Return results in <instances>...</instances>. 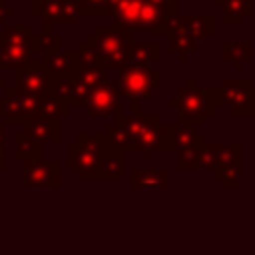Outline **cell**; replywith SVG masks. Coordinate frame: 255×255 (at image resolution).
I'll return each instance as SVG.
<instances>
[{
	"label": "cell",
	"mask_w": 255,
	"mask_h": 255,
	"mask_svg": "<svg viewBox=\"0 0 255 255\" xmlns=\"http://www.w3.org/2000/svg\"><path fill=\"white\" fill-rule=\"evenodd\" d=\"M173 24L179 26L181 30H185L195 42H201L207 36H213L215 34V16L213 14H201V16L177 14V18L173 20Z\"/></svg>",
	"instance_id": "2e32d148"
},
{
	"label": "cell",
	"mask_w": 255,
	"mask_h": 255,
	"mask_svg": "<svg viewBox=\"0 0 255 255\" xmlns=\"http://www.w3.org/2000/svg\"><path fill=\"white\" fill-rule=\"evenodd\" d=\"M219 147H221V141H207L205 139L203 145H201V153H199V167L213 171V165H215Z\"/></svg>",
	"instance_id": "f1b7e54d"
},
{
	"label": "cell",
	"mask_w": 255,
	"mask_h": 255,
	"mask_svg": "<svg viewBox=\"0 0 255 255\" xmlns=\"http://www.w3.org/2000/svg\"><path fill=\"white\" fill-rule=\"evenodd\" d=\"M40 100L42 98L24 96L10 88L0 96V118H4V124L8 126H24L30 120H36Z\"/></svg>",
	"instance_id": "7c38bea8"
},
{
	"label": "cell",
	"mask_w": 255,
	"mask_h": 255,
	"mask_svg": "<svg viewBox=\"0 0 255 255\" xmlns=\"http://www.w3.org/2000/svg\"><path fill=\"white\" fill-rule=\"evenodd\" d=\"M4 86H6V82H4L2 78H0V90H4Z\"/></svg>",
	"instance_id": "d6a6232c"
},
{
	"label": "cell",
	"mask_w": 255,
	"mask_h": 255,
	"mask_svg": "<svg viewBox=\"0 0 255 255\" xmlns=\"http://www.w3.org/2000/svg\"><path fill=\"white\" fill-rule=\"evenodd\" d=\"M159 78H161V72L149 66L122 68L116 72V86L124 98L145 100V98H151Z\"/></svg>",
	"instance_id": "52a82bcc"
},
{
	"label": "cell",
	"mask_w": 255,
	"mask_h": 255,
	"mask_svg": "<svg viewBox=\"0 0 255 255\" xmlns=\"http://www.w3.org/2000/svg\"><path fill=\"white\" fill-rule=\"evenodd\" d=\"M131 187L133 189H167L169 171L167 169H133Z\"/></svg>",
	"instance_id": "d6986e66"
},
{
	"label": "cell",
	"mask_w": 255,
	"mask_h": 255,
	"mask_svg": "<svg viewBox=\"0 0 255 255\" xmlns=\"http://www.w3.org/2000/svg\"><path fill=\"white\" fill-rule=\"evenodd\" d=\"M122 177H124V153L110 151L100 167L98 179H122Z\"/></svg>",
	"instance_id": "4316f807"
},
{
	"label": "cell",
	"mask_w": 255,
	"mask_h": 255,
	"mask_svg": "<svg viewBox=\"0 0 255 255\" xmlns=\"http://www.w3.org/2000/svg\"><path fill=\"white\" fill-rule=\"evenodd\" d=\"M80 16H110L116 0H76Z\"/></svg>",
	"instance_id": "83f0119b"
},
{
	"label": "cell",
	"mask_w": 255,
	"mask_h": 255,
	"mask_svg": "<svg viewBox=\"0 0 255 255\" xmlns=\"http://www.w3.org/2000/svg\"><path fill=\"white\" fill-rule=\"evenodd\" d=\"M253 116H255V88H253Z\"/></svg>",
	"instance_id": "1f68e13d"
},
{
	"label": "cell",
	"mask_w": 255,
	"mask_h": 255,
	"mask_svg": "<svg viewBox=\"0 0 255 255\" xmlns=\"http://www.w3.org/2000/svg\"><path fill=\"white\" fill-rule=\"evenodd\" d=\"M122 94L116 86V82H104L100 86H96L88 98V104H86V110L90 116L94 118H106L110 114H118L122 112Z\"/></svg>",
	"instance_id": "5bb4252c"
},
{
	"label": "cell",
	"mask_w": 255,
	"mask_h": 255,
	"mask_svg": "<svg viewBox=\"0 0 255 255\" xmlns=\"http://www.w3.org/2000/svg\"><path fill=\"white\" fill-rule=\"evenodd\" d=\"M167 104L177 110L179 124H187L193 128L203 126L207 118L215 114L217 106H221L217 88L215 90L197 88L195 78H187L185 86L167 98Z\"/></svg>",
	"instance_id": "3957f363"
},
{
	"label": "cell",
	"mask_w": 255,
	"mask_h": 255,
	"mask_svg": "<svg viewBox=\"0 0 255 255\" xmlns=\"http://www.w3.org/2000/svg\"><path fill=\"white\" fill-rule=\"evenodd\" d=\"M0 36H2V32H0Z\"/></svg>",
	"instance_id": "836d02e7"
},
{
	"label": "cell",
	"mask_w": 255,
	"mask_h": 255,
	"mask_svg": "<svg viewBox=\"0 0 255 255\" xmlns=\"http://www.w3.org/2000/svg\"><path fill=\"white\" fill-rule=\"evenodd\" d=\"M169 141L171 151L177 153V169L187 171L199 167V153L205 141V135L197 131V128L187 124H169Z\"/></svg>",
	"instance_id": "8992f818"
},
{
	"label": "cell",
	"mask_w": 255,
	"mask_h": 255,
	"mask_svg": "<svg viewBox=\"0 0 255 255\" xmlns=\"http://www.w3.org/2000/svg\"><path fill=\"white\" fill-rule=\"evenodd\" d=\"M22 133L28 135L30 139L38 141V143H60L62 139V128H60V120H48V118H36L30 120L28 124L22 126Z\"/></svg>",
	"instance_id": "9a60e30c"
},
{
	"label": "cell",
	"mask_w": 255,
	"mask_h": 255,
	"mask_svg": "<svg viewBox=\"0 0 255 255\" xmlns=\"http://www.w3.org/2000/svg\"><path fill=\"white\" fill-rule=\"evenodd\" d=\"M211 173L227 189H239L243 185V145L241 141L221 143Z\"/></svg>",
	"instance_id": "ba28073f"
},
{
	"label": "cell",
	"mask_w": 255,
	"mask_h": 255,
	"mask_svg": "<svg viewBox=\"0 0 255 255\" xmlns=\"http://www.w3.org/2000/svg\"><path fill=\"white\" fill-rule=\"evenodd\" d=\"M62 163L58 159H34L22 163V183L26 187H52L58 189L62 185Z\"/></svg>",
	"instance_id": "4fadbf2b"
},
{
	"label": "cell",
	"mask_w": 255,
	"mask_h": 255,
	"mask_svg": "<svg viewBox=\"0 0 255 255\" xmlns=\"http://www.w3.org/2000/svg\"><path fill=\"white\" fill-rule=\"evenodd\" d=\"M167 48L171 54H175L177 62H185L191 54L197 50V42L179 26L171 24V30L167 32Z\"/></svg>",
	"instance_id": "ac0fdd59"
},
{
	"label": "cell",
	"mask_w": 255,
	"mask_h": 255,
	"mask_svg": "<svg viewBox=\"0 0 255 255\" xmlns=\"http://www.w3.org/2000/svg\"><path fill=\"white\" fill-rule=\"evenodd\" d=\"M104 139H106V143H108V147L112 149V151H118V153H126L128 151V133H126V129L118 124V122H112V124H108L106 128H104Z\"/></svg>",
	"instance_id": "cb8c5ba5"
},
{
	"label": "cell",
	"mask_w": 255,
	"mask_h": 255,
	"mask_svg": "<svg viewBox=\"0 0 255 255\" xmlns=\"http://www.w3.org/2000/svg\"><path fill=\"white\" fill-rule=\"evenodd\" d=\"M106 70H102L100 66H82L80 68V72H78V76H76V82L84 88V90H88L90 94H92V90L96 88V86H100V84H104L108 78H106Z\"/></svg>",
	"instance_id": "484cf974"
},
{
	"label": "cell",
	"mask_w": 255,
	"mask_h": 255,
	"mask_svg": "<svg viewBox=\"0 0 255 255\" xmlns=\"http://www.w3.org/2000/svg\"><path fill=\"white\" fill-rule=\"evenodd\" d=\"M98 54V66L106 72L122 70L128 64V54L133 44L129 32L118 28L116 24H100L94 32L86 36Z\"/></svg>",
	"instance_id": "277c9868"
},
{
	"label": "cell",
	"mask_w": 255,
	"mask_h": 255,
	"mask_svg": "<svg viewBox=\"0 0 255 255\" xmlns=\"http://www.w3.org/2000/svg\"><path fill=\"white\" fill-rule=\"evenodd\" d=\"M6 169V143H0V171Z\"/></svg>",
	"instance_id": "4dcf8cb0"
},
{
	"label": "cell",
	"mask_w": 255,
	"mask_h": 255,
	"mask_svg": "<svg viewBox=\"0 0 255 255\" xmlns=\"http://www.w3.org/2000/svg\"><path fill=\"white\" fill-rule=\"evenodd\" d=\"M161 60V48L155 42H147V44H131L129 54H128V64L126 68H141V66H149L153 62Z\"/></svg>",
	"instance_id": "ffe728a7"
},
{
	"label": "cell",
	"mask_w": 255,
	"mask_h": 255,
	"mask_svg": "<svg viewBox=\"0 0 255 255\" xmlns=\"http://www.w3.org/2000/svg\"><path fill=\"white\" fill-rule=\"evenodd\" d=\"M50 72L54 74V78H76L80 72V62H78V54L76 52H56L48 58L42 60Z\"/></svg>",
	"instance_id": "e0dca14e"
},
{
	"label": "cell",
	"mask_w": 255,
	"mask_h": 255,
	"mask_svg": "<svg viewBox=\"0 0 255 255\" xmlns=\"http://www.w3.org/2000/svg\"><path fill=\"white\" fill-rule=\"evenodd\" d=\"M54 80L56 78L50 72V68L42 60H38L22 70H16L12 90L24 96H32V98H46L52 94Z\"/></svg>",
	"instance_id": "9c48e42d"
},
{
	"label": "cell",
	"mask_w": 255,
	"mask_h": 255,
	"mask_svg": "<svg viewBox=\"0 0 255 255\" xmlns=\"http://www.w3.org/2000/svg\"><path fill=\"white\" fill-rule=\"evenodd\" d=\"M223 60L231 64V68L235 72H239L243 68V64H247L251 60V44L249 42H227L223 44Z\"/></svg>",
	"instance_id": "7402d4cb"
},
{
	"label": "cell",
	"mask_w": 255,
	"mask_h": 255,
	"mask_svg": "<svg viewBox=\"0 0 255 255\" xmlns=\"http://www.w3.org/2000/svg\"><path fill=\"white\" fill-rule=\"evenodd\" d=\"M14 143H16V151H14V159L16 161H22L24 163V161L42 159V143L30 139L22 131H18L14 135Z\"/></svg>",
	"instance_id": "603a6c76"
},
{
	"label": "cell",
	"mask_w": 255,
	"mask_h": 255,
	"mask_svg": "<svg viewBox=\"0 0 255 255\" xmlns=\"http://www.w3.org/2000/svg\"><path fill=\"white\" fill-rule=\"evenodd\" d=\"M14 6H6V0H0V26H6V20L14 16Z\"/></svg>",
	"instance_id": "f546056e"
},
{
	"label": "cell",
	"mask_w": 255,
	"mask_h": 255,
	"mask_svg": "<svg viewBox=\"0 0 255 255\" xmlns=\"http://www.w3.org/2000/svg\"><path fill=\"white\" fill-rule=\"evenodd\" d=\"M112 149L104 135L78 133L76 141L68 145V165L80 179H98L100 167Z\"/></svg>",
	"instance_id": "5b68a950"
},
{
	"label": "cell",
	"mask_w": 255,
	"mask_h": 255,
	"mask_svg": "<svg viewBox=\"0 0 255 255\" xmlns=\"http://www.w3.org/2000/svg\"><path fill=\"white\" fill-rule=\"evenodd\" d=\"M221 106H229L233 116L251 118L253 116V88L247 78H227L223 86L217 88Z\"/></svg>",
	"instance_id": "8fae6325"
},
{
	"label": "cell",
	"mask_w": 255,
	"mask_h": 255,
	"mask_svg": "<svg viewBox=\"0 0 255 255\" xmlns=\"http://www.w3.org/2000/svg\"><path fill=\"white\" fill-rule=\"evenodd\" d=\"M179 0H116L112 6L114 24L126 32L165 34L177 18Z\"/></svg>",
	"instance_id": "6da1fadb"
},
{
	"label": "cell",
	"mask_w": 255,
	"mask_h": 255,
	"mask_svg": "<svg viewBox=\"0 0 255 255\" xmlns=\"http://www.w3.org/2000/svg\"><path fill=\"white\" fill-rule=\"evenodd\" d=\"M128 133V151L139 153L143 161L151 159L153 151H171L169 124H163L155 114H124L118 112L116 120Z\"/></svg>",
	"instance_id": "7a4b0ae2"
},
{
	"label": "cell",
	"mask_w": 255,
	"mask_h": 255,
	"mask_svg": "<svg viewBox=\"0 0 255 255\" xmlns=\"http://www.w3.org/2000/svg\"><path fill=\"white\" fill-rule=\"evenodd\" d=\"M32 14L40 18L42 30H50L54 24L78 26L80 22L76 0H32Z\"/></svg>",
	"instance_id": "30bf717a"
},
{
	"label": "cell",
	"mask_w": 255,
	"mask_h": 255,
	"mask_svg": "<svg viewBox=\"0 0 255 255\" xmlns=\"http://www.w3.org/2000/svg\"><path fill=\"white\" fill-rule=\"evenodd\" d=\"M213 6L223 12L227 26H239L243 18L251 16V0H213Z\"/></svg>",
	"instance_id": "44dd1931"
},
{
	"label": "cell",
	"mask_w": 255,
	"mask_h": 255,
	"mask_svg": "<svg viewBox=\"0 0 255 255\" xmlns=\"http://www.w3.org/2000/svg\"><path fill=\"white\" fill-rule=\"evenodd\" d=\"M60 34L52 32V30H42L40 34H36V56L38 60H44L56 52H60Z\"/></svg>",
	"instance_id": "d4e9b609"
}]
</instances>
